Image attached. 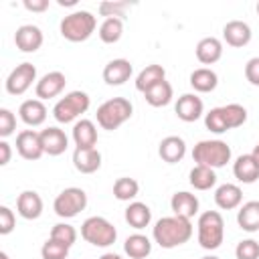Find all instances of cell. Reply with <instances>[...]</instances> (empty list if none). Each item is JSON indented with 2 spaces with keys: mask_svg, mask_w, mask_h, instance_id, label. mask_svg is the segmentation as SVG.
<instances>
[{
  "mask_svg": "<svg viewBox=\"0 0 259 259\" xmlns=\"http://www.w3.org/2000/svg\"><path fill=\"white\" fill-rule=\"evenodd\" d=\"M152 237L162 249L180 247L192 237V223H190V219L176 217V214L162 217L160 221H156V225L152 229Z\"/></svg>",
  "mask_w": 259,
  "mask_h": 259,
  "instance_id": "1",
  "label": "cell"
},
{
  "mask_svg": "<svg viewBox=\"0 0 259 259\" xmlns=\"http://www.w3.org/2000/svg\"><path fill=\"white\" fill-rule=\"evenodd\" d=\"M198 243L206 251H214L225 241V219L219 210H204L196 221Z\"/></svg>",
  "mask_w": 259,
  "mask_h": 259,
  "instance_id": "2",
  "label": "cell"
},
{
  "mask_svg": "<svg viewBox=\"0 0 259 259\" xmlns=\"http://www.w3.org/2000/svg\"><path fill=\"white\" fill-rule=\"evenodd\" d=\"M134 113V105L130 103V99L125 97H113V99H107L103 101L99 107H97V123L101 130H107V132H113L117 130L121 123H125Z\"/></svg>",
  "mask_w": 259,
  "mask_h": 259,
  "instance_id": "3",
  "label": "cell"
},
{
  "mask_svg": "<svg viewBox=\"0 0 259 259\" xmlns=\"http://www.w3.org/2000/svg\"><path fill=\"white\" fill-rule=\"evenodd\" d=\"M231 146L223 140H200L192 150V160L212 170L223 168L227 162H231Z\"/></svg>",
  "mask_w": 259,
  "mask_h": 259,
  "instance_id": "4",
  "label": "cell"
},
{
  "mask_svg": "<svg viewBox=\"0 0 259 259\" xmlns=\"http://www.w3.org/2000/svg\"><path fill=\"white\" fill-rule=\"evenodd\" d=\"M95 26H97V20L89 10H75L61 20L59 28H61L63 38L71 42H83L93 34Z\"/></svg>",
  "mask_w": 259,
  "mask_h": 259,
  "instance_id": "5",
  "label": "cell"
},
{
  "mask_svg": "<svg viewBox=\"0 0 259 259\" xmlns=\"http://www.w3.org/2000/svg\"><path fill=\"white\" fill-rule=\"evenodd\" d=\"M91 105V99L85 91H69L65 97H61L53 107V117L59 123H71L81 113H85Z\"/></svg>",
  "mask_w": 259,
  "mask_h": 259,
  "instance_id": "6",
  "label": "cell"
},
{
  "mask_svg": "<svg viewBox=\"0 0 259 259\" xmlns=\"http://www.w3.org/2000/svg\"><path fill=\"white\" fill-rule=\"evenodd\" d=\"M81 237L93 247H109L115 243L117 231L105 217H89L81 225Z\"/></svg>",
  "mask_w": 259,
  "mask_h": 259,
  "instance_id": "7",
  "label": "cell"
},
{
  "mask_svg": "<svg viewBox=\"0 0 259 259\" xmlns=\"http://www.w3.org/2000/svg\"><path fill=\"white\" fill-rule=\"evenodd\" d=\"M85 206H87V194L83 188L77 186H69L61 190L53 202V210L61 219H73L81 210H85Z\"/></svg>",
  "mask_w": 259,
  "mask_h": 259,
  "instance_id": "8",
  "label": "cell"
},
{
  "mask_svg": "<svg viewBox=\"0 0 259 259\" xmlns=\"http://www.w3.org/2000/svg\"><path fill=\"white\" fill-rule=\"evenodd\" d=\"M32 81H36V67L32 63H20L10 71L4 81V87L10 95H22L30 89Z\"/></svg>",
  "mask_w": 259,
  "mask_h": 259,
  "instance_id": "9",
  "label": "cell"
},
{
  "mask_svg": "<svg viewBox=\"0 0 259 259\" xmlns=\"http://www.w3.org/2000/svg\"><path fill=\"white\" fill-rule=\"evenodd\" d=\"M65 85H67L65 73H61V71H51V73L42 75V77L36 81V85H34L36 99H40V101L53 99V97H57V95L63 93Z\"/></svg>",
  "mask_w": 259,
  "mask_h": 259,
  "instance_id": "10",
  "label": "cell"
},
{
  "mask_svg": "<svg viewBox=\"0 0 259 259\" xmlns=\"http://www.w3.org/2000/svg\"><path fill=\"white\" fill-rule=\"evenodd\" d=\"M16 152L24 158V160H38L45 150H42V142H40V132L34 130H22L16 136Z\"/></svg>",
  "mask_w": 259,
  "mask_h": 259,
  "instance_id": "11",
  "label": "cell"
},
{
  "mask_svg": "<svg viewBox=\"0 0 259 259\" xmlns=\"http://www.w3.org/2000/svg\"><path fill=\"white\" fill-rule=\"evenodd\" d=\"M42 30L34 24H22L14 32V45L22 53H34L42 47Z\"/></svg>",
  "mask_w": 259,
  "mask_h": 259,
  "instance_id": "12",
  "label": "cell"
},
{
  "mask_svg": "<svg viewBox=\"0 0 259 259\" xmlns=\"http://www.w3.org/2000/svg\"><path fill=\"white\" fill-rule=\"evenodd\" d=\"M174 111H176L178 119L190 123V121L200 119V115L204 113V103H202V99H200L198 95H194V93H184V95L178 97V101H176V105H174Z\"/></svg>",
  "mask_w": 259,
  "mask_h": 259,
  "instance_id": "13",
  "label": "cell"
},
{
  "mask_svg": "<svg viewBox=\"0 0 259 259\" xmlns=\"http://www.w3.org/2000/svg\"><path fill=\"white\" fill-rule=\"evenodd\" d=\"M40 142H42V150L45 154L49 156H61L67 148H69V138L67 134L57 127V125H51V127H45L40 132Z\"/></svg>",
  "mask_w": 259,
  "mask_h": 259,
  "instance_id": "14",
  "label": "cell"
},
{
  "mask_svg": "<svg viewBox=\"0 0 259 259\" xmlns=\"http://www.w3.org/2000/svg\"><path fill=\"white\" fill-rule=\"evenodd\" d=\"M253 32H251V26L243 20H229L225 26H223V38L229 47H235V49H241L245 45H249Z\"/></svg>",
  "mask_w": 259,
  "mask_h": 259,
  "instance_id": "15",
  "label": "cell"
},
{
  "mask_svg": "<svg viewBox=\"0 0 259 259\" xmlns=\"http://www.w3.org/2000/svg\"><path fill=\"white\" fill-rule=\"evenodd\" d=\"M16 212L26 219V221H34L42 214V198L38 192L34 190H22L16 198Z\"/></svg>",
  "mask_w": 259,
  "mask_h": 259,
  "instance_id": "16",
  "label": "cell"
},
{
  "mask_svg": "<svg viewBox=\"0 0 259 259\" xmlns=\"http://www.w3.org/2000/svg\"><path fill=\"white\" fill-rule=\"evenodd\" d=\"M73 166L81 174H93L101 168V152L97 148H75Z\"/></svg>",
  "mask_w": 259,
  "mask_h": 259,
  "instance_id": "17",
  "label": "cell"
},
{
  "mask_svg": "<svg viewBox=\"0 0 259 259\" xmlns=\"http://www.w3.org/2000/svg\"><path fill=\"white\" fill-rule=\"evenodd\" d=\"M134 73V67L127 59H113L103 67V81L107 85H123Z\"/></svg>",
  "mask_w": 259,
  "mask_h": 259,
  "instance_id": "18",
  "label": "cell"
},
{
  "mask_svg": "<svg viewBox=\"0 0 259 259\" xmlns=\"http://www.w3.org/2000/svg\"><path fill=\"white\" fill-rule=\"evenodd\" d=\"M170 208H172V212L176 217L192 219L198 212V198H196V194L186 192V190L174 192L172 198H170Z\"/></svg>",
  "mask_w": 259,
  "mask_h": 259,
  "instance_id": "19",
  "label": "cell"
},
{
  "mask_svg": "<svg viewBox=\"0 0 259 259\" xmlns=\"http://www.w3.org/2000/svg\"><path fill=\"white\" fill-rule=\"evenodd\" d=\"M233 174L243 184H253L259 180V164L251 154H243L233 164Z\"/></svg>",
  "mask_w": 259,
  "mask_h": 259,
  "instance_id": "20",
  "label": "cell"
},
{
  "mask_svg": "<svg viewBox=\"0 0 259 259\" xmlns=\"http://www.w3.org/2000/svg\"><path fill=\"white\" fill-rule=\"evenodd\" d=\"M18 115L20 119L30 125V127H36V125H42L45 119H47V107L40 99H26L20 103L18 107Z\"/></svg>",
  "mask_w": 259,
  "mask_h": 259,
  "instance_id": "21",
  "label": "cell"
},
{
  "mask_svg": "<svg viewBox=\"0 0 259 259\" xmlns=\"http://www.w3.org/2000/svg\"><path fill=\"white\" fill-rule=\"evenodd\" d=\"M158 154L164 162L168 164H176L184 158L186 154V142L180 138V136H166L160 146H158Z\"/></svg>",
  "mask_w": 259,
  "mask_h": 259,
  "instance_id": "22",
  "label": "cell"
},
{
  "mask_svg": "<svg viewBox=\"0 0 259 259\" xmlns=\"http://www.w3.org/2000/svg\"><path fill=\"white\" fill-rule=\"evenodd\" d=\"M214 202L223 210H233V208L241 206V202H243V190L237 184H233V182L221 184L214 190Z\"/></svg>",
  "mask_w": 259,
  "mask_h": 259,
  "instance_id": "23",
  "label": "cell"
},
{
  "mask_svg": "<svg viewBox=\"0 0 259 259\" xmlns=\"http://www.w3.org/2000/svg\"><path fill=\"white\" fill-rule=\"evenodd\" d=\"M223 57V42L217 36H204L196 45V59L202 65H212Z\"/></svg>",
  "mask_w": 259,
  "mask_h": 259,
  "instance_id": "24",
  "label": "cell"
},
{
  "mask_svg": "<svg viewBox=\"0 0 259 259\" xmlns=\"http://www.w3.org/2000/svg\"><path fill=\"white\" fill-rule=\"evenodd\" d=\"M73 142L77 148H95L97 127L91 119H79L73 125Z\"/></svg>",
  "mask_w": 259,
  "mask_h": 259,
  "instance_id": "25",
  "label": "cell"
},
{
  "mask_svg": "<svg viewBox=\"0 0 259 259\" xmlns=\"http://www.w3.org/2000/svg\"><path fill=\"white\" fill-rule=\"evenodd\" d=\"M125 223L138 231L146 229L150 223H152V210L146 202H140V200H134L127 204L125 208Z\"/></svg>",
  "mask_w": 259,
  "mask_h": 259,
  "instance_id": "26",
  "label": "cell"
},
{
  "mask_svg": "<svg viewBox=\"0 0 259 259\" xmlns=\"http://www.w3.org/2000/svg\"><path fill=\"white\" fill-rule=\"evenodd\" d=\"M237 225L247 233L259 231V200H249L237 210Z\"/></svg>",
  "mask_w": 259,
  "mask_h": 259,
  "instance_id": "27",
  "label": "cell"
},
{
  "mask_svg": "<svg viewBox=\"0 0 259 259\" xmlns=\"http://www.w3.org/2000/svg\"><path fill=\"white\" fill-rule=\"evenodd\" d=\"M164 79H166V71H164L162 65H156V63L146 65V67L138 73V77H136V89H138L140 93H146L148 89H152L156 83H160V81H164Z\"/></svg>",
  "mask_w": 259,
  "mask_h": 259,
  "instance_id": "28",
  "label": "cell"
},
{
  "mask_svg": "<svg viewBox=\"0 0 259 259\" xmlns=\"http://www.w3.org/2000/svg\"><path fill=\"white\" fill-rule=\"evenodd\" d=\"M190 85L198 93H210L219 85V75L208 67H198L190 73Z\"/></svg>",
  "mask_w": 259,
  "mask_h": 259,
  "instance_id": "29",
  "label": "cell"
},
{
  "mask_svg": "<svg viewBox=\"0 0 259 259\" xmlns=\"http://www.w3.org/2000/svg\"><path fill=\"white\" fill-rule=\"evenodd\" d=\"M123 251L130 259H146L152 253V241L142 233H134L125 239Z\"/></svg>",
  "mask_w": 259,
  "mask_h": 259,
  "instance_id": "30",
  "label": "cell"
},
{
  "mask_svg": "<svg viewBox=\"0 0 259 259\" xmlns=\"http://www.w3.org/2000/svg\"><path fill=\"white\" fill-rule=\"evenodd\" d=\"M188 182L194 190H210L217 184V174L212 168L196 164L188 174Z\"/></svg>",
  "mask_w": 259,
  "mask_h": 259,
  "instance_id": "31",
  "label": "cell"
},
{
  "mask_svg": "<svg viewBox=\"0 0 259 259\" xmlns=\"http://www.w3.org/2000/svg\"><path fill=\"white\" fill-rule=\"evenodd\" d=\"M144 97H146V101H148L152 107H164V105H168V103L172 101L174 91H172V85L164 79V81L156 83L152 89H148V91L144 93Z\"/></svg>",
  "mask_w": 259,
  "mask_h": 259,
  "instance_id": "32",
  "label": "cell"
},
{
  "mask_svg": "<svg viewBox=\"0 0 259 259\" xmlns=\"http://www.w3.org/2000/svg\"><path fill=\"white\" fill-rule=\"evenodd\" d=\"M140 192V184L136 178H130V176H121L113 182V196L121 202H130L138 196Z\"/></svg>",
  "mask_w": 259,
  "mask_h": 259,
  "instance_id": "33",
  "label": "cell"
},
{
  "mask_svg": "<svg viewBox=\"0 0 259 259\" xmlns=\"http://www.w3.org/2000/svg\"><path fill=\"white\" fill-rule=\"evenodd\" d=\"M123 34V20L121 18H105L99 26V38L105 45H113Z\"/></svg>",
  "mask_w": 259,
  "mask_h": 259,
  "instance_id": "34",
  "label": "cell"
},
{
  "mask_svg": "<svg viewBox=\"0 0 259 259\" xmlns=\"http://www.w3.org/2000/svg\"><path fill=\"white\" fill-rule=\"evenodd\" d=\"M221 109H223V115H225V121H227L229 130L241 127L247 121V109L239 103H229V105H223Z\"/></svg>",
  "mask_w": 259,
  "mask_h": 259,
  "instance_id": "35",
  "label": "cell"
},
{
  "mask_svg": "<svg viewBox=\"0 0 259 259\" xmlns=\"http://www.w3.org/2000/svg\"><path fill=\"white\" fill-rule=\"evenodd\" d=\"M69 249L71 247H67L65 243H59V241L49 237L40 247V257L42 259H67L69 257Z\"/></svg>",
  "mask_w": 259,
  "mask_h": 259,
  "instance_id": "36",
  "label": "cell"
},
{
  "mask_svg": "<svg viewBox=\"0 0 259 259\" xmlns=\"http://www.w3.org/2000/svg\"><path fill=\"white\" fill-rule=\"evenodd\" d=\"M49 237L55 239V241H59V243H65L67 247H71V245L77 241V231H75V227L69 225V223H57V225L51 229V235H49Z\"/></svg>",
  "mask_w": 259,
  "mask_h": 259,
  "instance_id": "37",
  "label": "cell"
},
{
  "mask_svg": "<svg viewBox=\"0 0 259 259\" xmlns=\"http://www.w3.org/2000/svg\"><path fill=\"white\" fill-rule=\"evenodd\" d=\"M204 125H206V130H210L212 134H225V132H229L221 107H212V109L204 115Z\"/></svg>",
  "mask_w": 259,
  "mask_h": 259,
  "instance_id": "38",
  "label": "cell"
},
{
  "mask_svg": "<svg viewBox=\"0 0 259 259\" xmlns=\"http://www.w3.org/2000/svg\"><path fill=\"white\" fill-rule=\"evenodd\" d=\"M235 257L237 259H259V241L255 239H245L235 247Z\"/></svg>",
  "mask_w": 259,
  "mask_h": 259,
  "instance_id": "39",
  "label": "cell"
},
{
  "mask_svg": "<svg viewBox=\"0 0 259 259\" xmlns=\"http://www.w3.org/2000/svg\"><path fill=\"white\" fill-rule=\"evenodd\" d=\"M127 8H130V2H101L97 6L99 14L105 18H121Z\"/></svg>",
  "mask_w": 259,
  "mask_h": 259,
  "instance_id": "40",
  "label": "cell"
},
{
  "mask_svg": "<svg viewBox=\"0 0 259 259\" xmlns=\"http://www.w3.org/2000/svg\"><path fill=\"white\" fill-rule=\"evenodd\" d=\"M14 130H16V115L10 109L2 107L0 109V138L6 140L8 136L14 134Z\"/></svg>",
  "mask_w": 259,
  "mask_h": 259,
  "instance_id": "41",
  "label": "cell"
},
{
  "mask_svg": "<svg viewBox=\"0 0 259 259\" xmlns=\"http://www.w3.org/2000/svg\"><path fill=\"white\" fill-rule=\"evenodd\" d=\"M14 225H16L14 212H12L6 204H2V206H0V235L12 233V231H14Z\"/></svg>",
  "mask_w": 259,
  "mask_h": 259,
  "instance_id": "42",
  "label": "cell"
},
{
  "mask_svg": "<svg viewBox=\"0 0 259 259\" xmlns=\"http://www.w3.org/2000/svg\"><path fill=\"white\" fill-rule=\"evenodd\" d=\"M245 77H247V81L251 85L259 87V57H253V59L247 61V65H245Z\"/></svg>",
  "mask_w": 259,
  "mask_h": 259,
  "instance_id": "43",
  "label": "cell"
},
{
  "mask_svg": "<svg viewBox=\"0 0 259 259\" xmlns=\"http://www.w3.org/2000/svg\"><path fill=\"white\" fill-rule=\"evenodd\" d=\"M22 4L30 12H45L49 8V0H24Z\"/></svg>",
  "mask_w": 259,
  "mask_h": 259,
  "instance_id": "44",
  "label": "cell"
},
{
  "mask_svg": "<svg viewBox=\"0 0 259 259\" xmlns=\"http://www.w3.org/2000/svg\"><path fill=\"white\" fill-rule=\"evenodd\" d=\"M12 158V148L6 140H0V166H6Z\"/></svg>",
  "mask_w": 259,
  "mask_h": 259,
  "instance_id": "45",
  "label": "cell"
},
{
  "mask_svg": "<svg viewBox=\"0 0 259 259\" xmlns=\"http://www.w3.org/2000/svg\"><path fill=\"white\" fill-rule=\"evenodd\" d=\"M99 259H123L121 255H117V253H103Z\"/></svg>",
  "mask_w": 259,
  "mask_h": 259,
  "instance_id": "46",
  "label": "cell"
},
{
  "mask_svg": "<svg viewBox=\"0 0 259 259\" xmlns=\"http://www.w3.org/2000/svg\"><path fill=\"white\" fill-rule=\"evenodd\" d=\"M59 4H61V6H75L77 0H59Z\"/></svg>",
  "mask_w": 259,
  "mask_h": 259,
  "instance_id": "47",
  "label": "cell"
},
{
  "mask_svg": "<svg viewBox=\"0 0 259 259\" xmlns=\"http://www.w3.org/2000/svg\"><path fill=\"white\" fill-rule=\"evenodd\" d=\"M251 156L257 160V164H259V142H257V146L253 148V152H251Z\"/></svg>",
  "mask_w": 259,
  "mask_h": 259,
  "instance_id": "48",
  "label": "cell"
},
{
  "mask_svg": "<svg viewBox=\"0 0 259 259\" xmlns=\"http://www.w3.org/2000/svg\"><path fill=\"white\" fill-rule=\"evenodd\" d=\"M0 259H10V257H8V253H6V251H0Z\"/></svg>",
  "mask_w": 259,
  "mask_h": 259,
  "instance_id": "49",
  "label": "cell"
},
{
  "mask_svg": "<svg viewBox=\"0 0 259 259\" xmlns=\"http://www.w3.org/2000/svg\"><path fill=\"white\" fill-rule=\"evenodd\" d=\"M200 259H221V257H217V255H204V257H200Z\"/></svg>",
  "mask_w": 259,
  "mask_h": 259,
  "instance_id": "50",
  "label": "cell"
},
{
  "mask_svg": "<svg viewBox=\"0 0 259 259\" xmlns=\"http://www.w3.org/2000/svg\"><path fill=\"white\" fill-rule=\"evenodd\" d=\"M257 14H259V2H257Z\"/></svg>",
  "mask_w": 259,
  "mask_h": 259,
  "instance_id": "51",
  "label": "cell"
}]
</instances>
